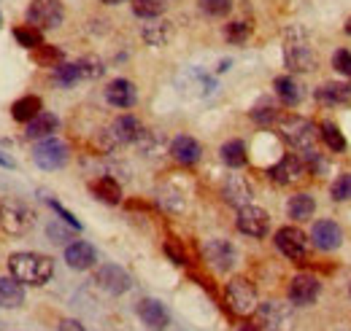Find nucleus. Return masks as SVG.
<instances>
[{"label": "nucleus", "mask_w": 351, "mask_h": 331, "mask_svg": "<svg viewBox=\"0 0 351 331\" xmlns=\"http://www.w3.org/2000/svg\"><path fill=\"white\" fill-rule=\"evenodd\" d=\"M8 272H11V278H16L25 286H44L54 275V261L44 253H33V250L11 253Z\"/></svg>", "instance_id": "1"}, {"label": "nucleus", "mask_w": 351, "mask_h": 331, "mask_svg": "<svg viewBox=\"0 0 351 331\" xmlns=\"http://www.w3.org/2000/svg\"><path fill=\"white\" fill-rule=\"evenodd\" d=\"M284 62L292 73H311L316 68V51L311 49V36L303 25H289L284 30Z\"/></svg>", "instance_id": "2"}, {"label": "nucleus", "mask_w": 351, "mask_h": 331, "mask_svg": "<svg viewBox=\"0 0 351 331\" xmlns=\"http://www.w3.org/2000/svg\"><path fill=\"white\" fill-rule=\"evenodd\" d=\"M276 127H278L281 137L295 148V154L308 157V154L319 151V148H316L319 129H316L313 122H308V119H303V116H281Z\"/></svg>", "instance_id": "3"}, {"label": "nucleus", "mask_w": 351, "mask_h": 331, "mask_svg": "<svg viewBox=\"0 0 351 331\" xmlns=\"http://www.w3.org/2000/svg\"><path fill=\"white\" fill-rule=\"evenodd\" d=\"M257 318V326L263 331H292L295 329V310H292V302H278V299H270L263 302L254 313Z\"/></svg>", "instance_id": "4"}, {"label": "nucleus", "mask_w": 351, "mask_h": 331, "mask_svg": "<svg viewBox=\"0 0 351 331\" xmlns=\"http://www.w3.org/2000/svg\"><path fill=\"white\" fill-rule=\"evenodd\" d=\"M224 299L230 304V310L235 315H254L257 307H260V299H257V289L252 286V280L246 278H232L227 286H224Z\"/></svg>", "instance_id": "5"}, {"label": "nucleus", "mask_w": 351, "mask_h": 331, "mask_svg": "<svg viewBox=\"0 0 351 331\" xmlns=\"http://www.w3.org/2000/svg\"><path fill=\"white\" fill-rule=\"evenodd\" d=\"M33 221H36L33 210L19 200H8L0 205V226H3V232L14 235V237L27 235L33 229Z\"/></svg>", "instance_id": "6"}, {"label": "nucleus", "mask_w": 351, "mask_h": 331, "mask_svg": "<svg viewBox=\"0 0 351 331\" xmlns=\"http://www.w3.org/2000/svg\"><path fill=\"white\" fill-rule=\"evenodd\" d=\"M68 159H71L68 146L60 137H54V135L38 140L36 148H33V162L41 170H60V167L68 165Z\"/></svg>", "instance_id": "7"}, {"label": "nucleus", "mask_w": 351, "mask_h": 331, "mask_svg": "<svg viewBox=\"0 0 351 331\" xmlns=\"http://www.w3.org/2000/svg\"><path fill=\"white\" fill-rule=\"evenodd\" d=\"M25 16H27V25H33L38 30H54L62 25L65 8L60 0H33Z\"/></svg>", "instance_id": "8"}, {"label": "nucleus", "mask_w": 351, "mask_h": 331, "mask_svg": "<svg viewBox=\"0 0 351 331\" xmlns=\"http://www.w3.org/2000/svg\"><path fill=\"white\" fill-rule=\"evenodd\" d=\"M273 243H276V248L281 250L289 261H295V264H303L308 259V237L298 226H281L276 232Z\"/></svg>", "instance_id": "9"}, {"label": "nucleus", "mask_w": 351, "mask_h": 331, "mask_svg": "<svg viewBox=\"0 0 351 331\" xmlns=\"http://www.w3.org/2000/svg\"><path fill=\"white\" fill-rule=\"evenodd\" d=\"M306 172H308V165L300 154H284L276 165L267 170L270 181H276L278 186H292V183L303 181Z\"/></svg>", "instance_id": "10"}, {"label": "nucleus", "mask_w": 351, "mask_h": 331, "mask_svg": "<svg viewBox=\"0 0 351 331\" xmlns=\"http://www.w3.org/2000/svg\"><path fill=\"white\" fill-rule=\"evenodd\" d=\"M235 224H238V232H243L246 237H265L270 232V215H267V210L257 207L254 202L238 210Z\"/></svg>", "instance_id": "11"}, {"label": "nucleus", "mask_w": 351, "mask_h": 331, "mask_svg": "<svg viewBox=\"0 0 351 331\" xmlns=\"http://www.w3.org/2000/svg\"><path fill=\"white\" fill-rule=\"evenodd\" d=\"M319 296H322V280H319V278H313V275H295V278L289 280L287 299H289L295 307H308V304H313Z\"/></svg>", "instance_id": "12"}, {"label": "nucleus", "mask_w": 351, "mask_h": 331, "mask_svg": "<svg viewBox=\"0 0 351 331\" xmlns=\"http://www.w3.org/2000/svg\"><path fill=\"white\" fill-rule=\"evenodd\" d=\"M203 259L217 269V272H230L238 264V250L230 240H208L203 246Z\"/></svg>", "instance_id": "13"}, {"label": "nucleus", "mask_w": 351, "mask_h": 331, "mask_svg": "<svg viewBox=\"0 0 351 331\" xmlns=\"http://www.w3.org/2000/svg\"><path fill=\"white\" fill-rule=\"evenodd\" d=\"M95 283H97L103 291L114 293V296L130 291V286H132L130 275H128L122 267H117V264H103V267L95 272Z\"/></svg>", "instance_id": "14"}, {"label": "nucleus", "mask_w": 351, "mask_h": 331, "mask_svg": "<svg viewBox=\"0 0 351 331\" xmlns=\"http://www.w3.org/2000/svg\"><path fill=\"white\" fill-rule=\"evenodd\" d=\"M311 243L319 250H335V248H341V243H343V232H341V226H338L335 221L322 218V221H316L313 229H311Z\"/></svg>", "instance_id": "15"}, {"label": "nucleus", "mask_w": 351, "mask_h": 331, "mask_svg": "<svg viewBox=\"0 0 351 331\" xmlns=\"http://www.w3.org/2000/svg\"><path fill=\"white\" fill-rule=\"evenodd\" d=\"M135 313L143 321V326H149L152 331L168 329V323H171V315H168L165 304L157 302V299H141L138 307H135Z\"/></svg>", "instance_id": "16"}, {"label": "nucleus", "mask_w": 351, "mask_h": 331, "mask_svg": "<svg viewBox=\"0 0 351 331\" xmlns=\"http://www.w3.org/2000/svg\"><path fill=\"white\" fill-rule=\"evenodd\" d=\"M221 197H224V202L232 207H246L252 205V200H254V189L249 186V181L246 178H241V175H230L227 181H224V186H221Z\"/></svg>", "instance_id": "17"}, {"label": "nucleus", "mask_w": 351, "mask_h": 331, "mask_svg": "<svg viewBox=\"0 0 351 331\" xmlns=\"http://www.w3.org/2000/svg\"><path fill=\"white\" fill-rule=\"evenodd\" d=\"M108 135H111V140H114V146H125V143H138L141 140V135H143V127L141 122L130 116V114H125V116H119L111 129H106Z\"/></svg>", "instance_id": "18"}, {"label": "nucleus", "mask_w": 351, "mask_h": 331, "mask_svg": "<svg viewBox=\"0 0 351 331\" xmlns=\"http://www.w3.org/2000/svg\"><path fill=\"white\" fill-rule=\"evenodd\" d=\"M106 100H108V105L128 111V108L135 105L138 92H135L132 81H128V79H114V81L106 86Z\"/></svg>", "instance_id": "19"}, {"label": "nucleus", "mask_w": 351, "mask_h": 331, "mask_svg": "<svg viewBox=\"0 0 351 331\" xmlns=\"http://www.w3.org/2000/svg\"><path fill=\"white\" fill-rule=\"evenodd\" d=\"M65 261H68L71 269L84 272V269H92V267H95L97 253H95V248H92L89 243L76 240V243H68V246H65Z\"/></svg>", "instance_id": "20"}, {"label": "nucleus", "mask_w": 351, "mask_h": 331, "mask_svg": "<svg viewBox=\"0 0 351 331\" xmlns=\"http://www.w3.org/2000/svg\"><path fill=\"white\" fill-rule=\"evenodd\" d=\"M171 157H173L178 165H195V162H200L203 148H200V143L195 137L178 135V137H173V143H171Z\"/></svg>", "instance_id": "21"}, {"label": "nucleus", "mask_w": 351, "mask_h": 331, "mask_svg": "<svg viewBox=\"0 0 351 331\" xmlns=\"http://www.w3.org/2000/svg\"><path fill=\"white\" fill-rule=\"evenodd\" d=\"M141 36L149 46H168L173 41V25L168 19H152L149 25H143Z\"/></svg>", "instance_id": "22"}, {"label": "nucleus", "mask_w": 351, "mask_h": 331, "mask_svg": "<svg viewBox=\"0 0 351 331\" xmlns=\"http://www.w3.org/2000/svg\"><path fill=\"white\" fill-rule=\"evenodd\" d=\"M89 189H92V194H95L97 200H103L106 205H119V202H122V186L117 183V178L103 175V178L92 181Z\"/></svg>", "instance_id": "23"}, {"label": "nucleus", "mask_w": 351, "mask_h": 331, "mask_svg": "<svg viewBox=\"0 0 351 331\" xmlns=\"http://www.w3.org/2000/svg\"><path fill=\"white\" fill-rule=\"evenodd\" d=\"M57 127H60V119L54 116V114H38L33 122H27L25 127V137H30V140H44V137H51L54 132H57Z\"/></svg>", "instance_id": "24"}, {"label": "nucleus", "mask_w": 351, "mask_h": 331, "mask_svg": "<svg viewBox=\"0 0 351 331\" xmlns=\"http://www.w3.org/2000/svg\"><path fill=\"white\" fill-rule=\"evenodd\" d=\"M25 304V289L16 278H0V307L16 310Z\"/></svg>", "instance_id": "25"}, {"label": "nucleus", "mask_w": 351, "mask_h": 331, "mask_svg": "<svg viewBox=\"0 0 351 331\" xmlns=\"http://www.w3.org/2000/svg\"><path fill=\"white\" fill-rule=\"evenodd\" d=\"M316 103L322 105H341L351 97V86L349 83H322L316 92H313Z\"/></svg>", "instance_id": "26"}, {"label": "nucleus", "mask_w": 351, "mask_h": 331, "mask_svg": "<svg viewBox=\"0 0 351 331\" xmlns=\"http://www.w3.org/2000/svg\"><path fill=\"white\" fill-rule=\"evenodd\" d=\"M273 89H276L278 100H281L287 108H295V105L303 100V89H300V83L295 81L292 76H278V79L273 81Z\"/></svg>", "instance_id": "27"}, {"label": "nucleus", "mask_w": 351, "mask_h": 331, "mask_svg": "<svg viewBox=\"0 0 351 331\" xmlns=\"http://www.w3.org/2000/svg\"><path fill=\"white\" fill-rule=\"evenodd\" d=\"M41 97H36V94H25V97H19L14 105H11V116L16 119V122H22V124H27V122H33L38 114H41Z\"/></svg>", "instance_id": "28"}, {"label": "nucleus", "mask_w": 351, "mask_h": 331, "mask_svg": "<svg viewBox=\"0 0 351 331\" xmlns=\"http://www.w3.org/2000/svg\"><path fill=\"white\" fill-rule=\"evenodd\" d=\"M313 210H316V202H313V197L311 194H292L289 197V202H287V213H289V218L292 221H298V224H303L308 221L311 215H313Z\"/></svg>", "instance_id": "29"}, {"label": "nucleus", "mask_w": 351, "mask_h": 331, "mask_svg": "<svg viewBox=\"0 0 351 331\" xmlns=\"http://www.w3.org/2000/svg\"><path fill=\"white\" fill-rule=\"evenodd\" d=\"M219 157H221V162H224L227 167H232V170H238V167H243L246 162H249L243 140H227V143L219 148Z\"/></svg>", "instance_id": "30"}, {"label": "nucleus", "mask_w": 351, "mask_h": 331, "mask_svg": "<svg viewBox=\"0 0 351 331\" xmlns=\"http://www.w3.org/2000/svg\"><path fill=\"white\" fill-rule=\"evenodd\" d=\"M319 135H322V140H324V146L330 151H335V154H343L346 151V137H343V132L332 124V122H324V124L319 127Z\"/></svg>", "instance_id": "31"}, {"label": "nucleus", "mask_w": 351, "mask_h": 331, "mask_svg": "<svg viewBox=\"0 0 351 331\" xmlns=\"http://www.w3.org/2000/svg\"><path fill=\"white\" fill-rule=\"evenodd\" d=\"M165 0H132V11L141 19H157L165 11Z\"/></svg>", "instance_id": "32"}, {"label": "nucleus", "mask_w": 351, "mask_h": 331, "mask_svg": "<svg viewBox=\"0 0 351 331\" xmlns=\"http://www.w3.org/2000/svg\"><path fill=\"white\" fill-rule=\"evenodd\" d=\"M33 59L38 62V65H44V68H60L62 65V51L57 49V46H38V49H33Z\"/></svg>", "instance_id": "33"}, {"label": "nucleus", "mask_w": 351, "mask_h": 331, "mask_svg": "<svg viewBox=\"0 0 351 331\" xmlns=\"http://www.w3.org/2000/svg\"><path fill=\"white\" fill-rule=\"evenodd\" d=\"M14 38H16L19 46H25V49H38V46H44V36H41V30H38V27H33V25L16 27V30H14Z\"/></svg>", "instance_id": "34"}, {"label": "nucleus", "mask_w": 351, "mask_h": 331, "mask_svg": "<svg viewBox=\"0 0 351 331\" xmlns=\"http://www.w3.org/2000/svg\"><path fill=\"white\" fill-rule=\"evenodd\" d=\"M249 36H252V25H249V22H243V19L230 22V25L224 27V38H227L230 43H246Z\"/></svg>", "instance_id": "35"}, {"label": "nucleus", "mask_w": 351, "mask_h": 331, "mask_svg": "<svg viewBox=\"0 0 351 331\" xmlns=\"http://www.w3.org/2000/svg\"><path fill=\"white\" fill-rule=\"evenodd\" d=\"M54 81L60 83V86H73L76 81H82V70H79V62L54 68Z\"/></svg>", "instance_id": "36"}, {"label": "nucleus", "mask_w": 351, "mask_h": 331, "mask_svg": "<svg viewBox=\"0 0 351 331\" xmlns=\"http://www.w3.org/2000/svg\"><path fill=\"white\" fill-rule=\"evenodd\" d=\"M330 194H332V200H335V202H349L351 200V172H343V175H338V178H335V183H332Z\"/></svg>", "instance_id": "37"}, {"label": "nucleus", "mask_w": 351, "mask_h": 331, "mask_svg": "<svg viewBox=\"0 0 351 331\" xmlns=\"http://www.w3.org/2000/svg\"><path fill=\"white\" fill-rule=\"evenodd\" d=\"M200 11L208 16H227L232 11V0H200Z\"/></svg>", "instance_id": "38"}, {"label": "nucleus", "mask_w": 351, "mask_h": 331, "mask_svg": "<svg viewBox=\"0 0 351 331\" xmlns=\"http://www.w3.org/2000/svg\"><path fill=\"white\" fill-rule=\"evenodd\" d=\"M79 70H82V79H97V76H103V62L100 59H95V57H84V59H79Z\"/></svg>", "instance_id": "39"}, {"label": "nucleus", "mask_w": 351, "mask_h": 331, "mask_svg": "<svg viewBox=\"0 0 351 331\" xmlns=\"http://www.w3.org/2000/svg\"><path fill=\"white\" fill-rule=\"evenodd\" d=\"M252 119L260 127H273V124H278L281 114H278L276 108H257V111H252Z\"/></svg>", "instance_id": "40"}, {"label": "nucleus", "mask_w": 351, "mask_h": 331, "mask_svg": "<svg viewBox=\"0 0 351 331\" xmlns=\"http://www.w3.org/2000/svg\"><path fill=\"white\" fill-rule=\"evenodd\" d=\"M332 68H335L338 73H343V76H351V51L349 49H338V51L332 54Z\"/></svg>", "instance_id": "41"}, {"label": "nucleus", "mask_w": 351, "mask_h": 331, "mask_svg": "<svg viewBox=\"0 0 351 331\" xmlns=\"http://www.w3.org/2000/svg\"><path fill=\"white\" fill-rule=\"evenodd\" d=\"M49 205H51V210H54V213H57V215H60V218H62V221H65L71 229H82V221H79V218H76L71 210H65V207L60 205L57 200H49Z\"/></svg>", "instance_id": "42"}, {"label": "nucleus", "mask_w": 351, "mask_h": 331, "mask_svg": "<svg viewBox=\"0 0 351 331\" xmlns=\"http://www.w3.org/2000/svg\"><path fill=\"white\" fill-rule=\"evenodd\" d=\"M46 235L51 237V243H65V240H71V229H65V226H60V224H49Z\"/></svg>", "instance_id": "43"}, {"label": "nucleus", "mask_w": 351, "mask_h": 331, "mask_svg": "<svg viewBox=\"0 0 351 331\" xmlns=\"http://www.w3.org/2000/svg\"><path fill=\"white\" fill-rule=\"evenodd\" d=\"M165 253L173 259V264H178V267H184V264H186V253L178 248V243H173V240H168V243H165Z\"/></svg>", "instance_id": "44"}, {"label": "nucleus", "mask_w": 351, "mask_h": 331, "mask_svg": "<svg viewBox=\"0 0 351 331\" xmlns=\"http://www.w3.org/2000/svg\"><path fill=\"white\" fill-rule=\"evenodd\" d=\"M60 331H87L79 321H73V318H65V321H60Z\"/></svg>", "instance_id": "45"}, {"label": "nucleus", "mask_w": 351, "mask_h": 331, "mask_svg": "<svg viewBox=\"0 0 351 331\" xmlns=\"http://www.w3.org/2000/svg\"><path fill=\"white\" fill-rule=\"evenodd\" d=\"M0 167H14V159H8L5 154H0Z\"/></svg>", "instance_id": "46"}, {"label": "nucleus", "mask_w": 351, "mask_h": 331, "mask_svg": "<svg viewBox=\"0 0 351 331\" xmlns=\"http://www.w3.org/2000/svg\"><path fill=\"white\" fill-rule=\"evenodd\" d=\"M238 331H263L260 326H254V323H246V326H241Z\"/></svg>", "instance_id": "47"}, {"label": "nucleus", "mask_w": 351, "mask_h": 331, "mask_svg": "<svg viewBox=\"0 0 351 331\" xmlns=\"http://www.w3.org/2000/svg\"><path fill=\"white\" fill-rule=\"evenodd\" d=\"M100 3H106V5H119V3H128V0H100Z\"/></svg>", "instance_id": "48"}, {"label": "nucleus", "mask_w": 351, "mask_h": 331, "mask_svg": "<svg viewBox=\"0 0 351 331\" xmlns=\"http://www.w3.org/2000/svg\"><path fill=\"white\" fill-rule=\"evenodd\" d=\"M343 30H346V36H351V19L346 22V27H343Z\"/></svg>", "instance_id": "49"}, {"label": "nucleus", "mask_w": 351, "mask_h": 331, "mask_svg": "<svg viewBox=\"0 0 351 331\" xmlns=\"http://www.w3.org/2000/svg\"><path fill=\"white\" fill-rule=\"evenodd\" d=\"M349 293H351V286H349Z\"/></svg>", "instance_id": "50"}]
</instances>
